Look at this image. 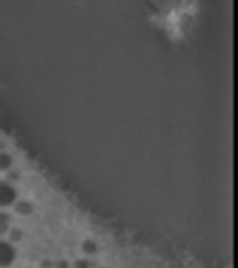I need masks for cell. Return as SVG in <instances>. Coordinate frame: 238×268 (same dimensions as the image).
<instances>
[{"label":"cell","mask_w":238,"mask_h":268,"mask_svg":"<svg viewBox=\"0 0 238 268\" xmlns=\"http://www.w3.org/2000/svg\"><path fill=\"white\" fill-rule=\"evenodd\" d=\"M13 166V157L6 151H0V173H4V171H9Z\"/></svg>","instance_id":"cell-4"},{"label":"cell","mask_w":238,"mask_h":268,"mask_svg":"<svg viewBox=\"0 0 238 268\" xmlns=\"http://www.w3.org/2000/svg\"><path fill=\"white\" fill-rule=\"evenodd\" d=\"M13 209H15V213L19 216H30L34 213V205H32L28 199H17Z\"/></svg>","instance_id":"cell-3"},{"label":"cell","mask_w":238,"mask_h":268,"mask_svg":"<svg viewBox=\"0 0 238 268\" xmlns=\"http://www.w3.org/2000/svg\"><path fill=\"white\" fill-rule=\"evenodd\" d=\"M9 238L13 240V242H19L21 238H23V233L19 229H13V231H9Z\"/></svg>","instance_id":"cell-5"},{"label":"cell","mask_w":238,"mask_h":268,"mask_svg":"<svg viewBox=\"0 0 238 268\" xmlns=\"http://www.w3.org/2000/svg\"><path fill=\"white\" fill-rule=\"evenodd\" d=\"M17 201V190L8 181H0V209L13 207Z\"/></svg>","instance_id":"cell-1"},{"label":"cell","mask_w":238,"mask_h":268,"mask_svg":"<svg viewBox=\"0 0 238 268\" xmlns=\"http://www.w3.org/2000/svg\"><path fill=\"white\" fill-rule=\"evenodd\" d=\"M17 252L9 240H0V268H8L15 263Z\"/></svg>","instance_id":"cell-2"}]
</instances>
